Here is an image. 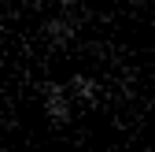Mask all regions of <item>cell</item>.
<instances>
[{
	"label": "cell",
	"mask_w": 155,
	"mask_h": 152,
	"mask_svg": "<svg viewBox=\"0 0 155 152\" xmlns=\"http://www.w3.org/2000/svg\"><path fill=\"white\" fill-rule=\"evenodd\" d=\"M45 37H48L52 45H59V48L70 45L74 37H78V19L67 15V11H63V15H52L48 22H45Z\"/></svg>",
	"instance_id": "obj_2"
},
{
	"label": "cell",
	"mask_w": 155,
	"mask_h": 152,
	"mask_svg": "<svg viewBox=\"0 0 155 152\" xmlns=\"http://www.w3.org/2000/svg\"><path fill=\"white\" fill-rule=\"evenodd\" d=\"M41 104H45V115L55 123V126H67L74 119V97L67 93L63 82H41Z\"/></svg>",
	"instance_id": "obj_1"
},
{
	"label": "cell",
	"mask_w": 155,
	"mask_h": 152,
	"mask_svg": "<svg viewBox=\"0 0 155 152\" xmlns=\"http://www.w3.org/2000/svg\"><path fill=\"white\" fill-rule=\"evenodd\" d=\"M67 93H70L74 100H85V104H92L96 97H100V82H96L92 74H81V71H78V74H70Z\"/></svg>",
	"instance_id": "obj_3"
}]
</instances>
